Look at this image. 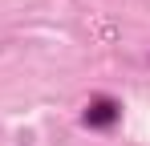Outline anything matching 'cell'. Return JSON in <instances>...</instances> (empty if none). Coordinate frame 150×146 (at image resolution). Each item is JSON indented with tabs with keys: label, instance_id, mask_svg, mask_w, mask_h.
<instances>
[{
	"label": "cell",
	"instance_id": "obj_1",
	"mask_svg": "<svg viewBox=\"0 0 150 146\" xmlns=\"http://www.w3.org/2000/svg\"><path fill=\"white\" fill-rule=\"evenodd\" d=\"M122 122V101L110 94H98L85 101V110H81V126H89V130H114Z\"/></svg>",
	"mask_w": 150,
	"mask_h": 146
}]
</instances>
